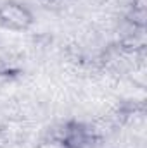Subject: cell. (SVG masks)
Listing matches in <instances>:
<instances>
[{
  "label": "cell",
  "instance_id": "cell-1",
  "mask_svg": "<svg viewBox=\"0 0 147 148\" xmlns=\"http://www.w3.org/2000/svg\"><path fill=\"white\" fill-rule=\"evenodd\" d=\"M35 17L31 10L23 5L21 2H3L0 5V24H3L9 29H28L33 24Z\"/></svg>",
  "mask_w": 147,
  "mask_h": 148
},
{
  "label": "cell",
  "instance_id": "cell-2",
  "mask_svg": "<svg viewBox=\"0 0 147 148\" xmlns=\"http://www.w3.org/2000/svg\"><path fill=\"white\" fill-rule=\"evenodd\" d=\"M40 148H69L66 145V141L64 140H57V141H45V143H42Z\"/></svg>",
  "mask_w": 147,
  "mask_h": 148
},
{
  "label": "cell",
  "instance_id": "cell-3",
  "mask_svg": "<svg viewBox=\"0 0 147 148\" xmlns=\"http://www.w3.org/2000/svg\"><path fill=\"white\" fill-rule=\"evenodd\" d=\"M133 10H146V0H133Z\"/></svg>",
  "mask_w": 147,
  "mask_h": 148
}]
</instances>
